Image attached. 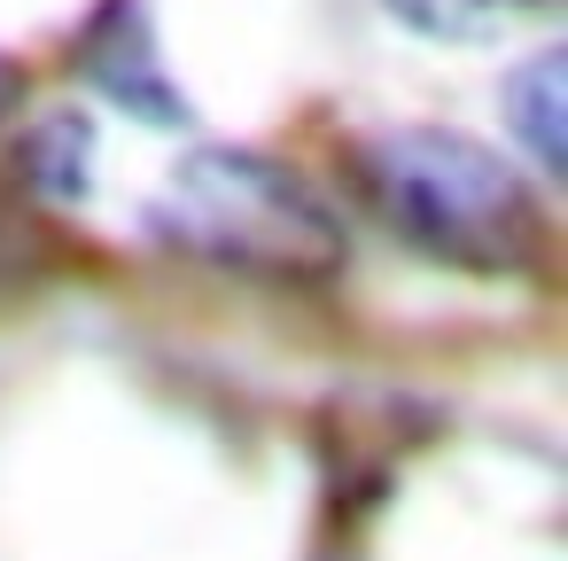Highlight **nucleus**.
<instances>
[{"mask_svg": "<svg viewBox=\"0 0 568 561\" xmlns=\"http://www.w3.org/2000/svg\"><path fill=\"white\" fill-rule=\"evenodd\" d=\"M156 234L203 266L265 281H320L343 266V227L320 188L257 149H195L156 203Z\"/></svg>", "mask_w": 568, "mask_h": 561, "instance_id": "obj_1", "label": "nucleus"}, {"mask_svg": "<svg viewBox=\"0 0 568 561\" xmlns=\"http://www.w3.org/2000/svg\"><path fill=\"white\" fill-rule=\"evenodd\" d=\"M366 180H374V203L382 219L444 258V266H475V273H521L537 250H545V219H537V196L506 172V157H490L483 141H459V133H436V126H413V133H389L366 149Z\"/></svg>", "mask_w": 568, "mask_h": 561, "instance_id": "obj_2", "label": "nucleus"}, {"mask_svg": "<svg viewBox=\"0 0 568 561\" xmlns=\"http://www.w3.org/2000/svg\"><path fill=\"white\" fill-rule=\"evenodd\" d=\"M79 63H87V79H94L118 110H133V118H149V126H180V118H187L172 71H164V56H156V24H149L141 0H102V9L87 17V32H79Z\"/></svg>", "mask_w": 568, "mask_h": 561, "instance_id": "obj_3", "label": "nucleus"}, {"mask_svg": "<svg viewBox=\"0 0 568 561\" xmlns=\"http://www.w3.org/2000/svg\"><path fill=\"white\" fill-rule=\"evenodd\" d=\"M506 126H514V141L529 149V164L545 180L568 172V56L545 48L506 79Z\"/></svg>", "mask_w": 568, "mask_h": 561, "instance_id": "obj_4", "label": "nucleus"}, {"mask_svg": "<svg viewBox=\"0 0 568 561\" xmlns=\"http://www.w3.org/2000/svg\"><path fill=\"white\" fill-rule=\"evenodd\" d=\"M94 180V126L87 118H48L24 141V188L40 196H87Z\"/></svg>", "mask_w": 568, "mask_h": 561, "instance_id": "obj_5", "label": "nucleus"}, {"mask_svg": "<svg viewBox=\"0 0 568 561\" xmlns=\"http://www.w3.org/2000/svg\"><path fill=\"white\" fill-rule=\"evenodd\" d=\"M382 9L420 32H444V40H483V32H506L514 17H529L537 0H382Z\"/></svg>", "mask_w": 568, "mask_h": 561, "instance_id": "obj_6", "label": "nucleus"}, {"mask_svg": "<svg viewBox=\"0 0 568 561\" xmlns=\"http://www.w3.org/2000/svg\"><path fill=\"white\" fill-rule=\"evenodd\" d=\"M48 258H55L48 227H40L17 196H0V297H24V289L48 273Z\"/></svg>", "mask_w": 568, "mask_h": 561, "instance_id": "obj_7", "label": "nucleus"}, {"mask_svg": "<svg viewBox=\"0 0 568 561\" xmlns=\"http://www.w3.org/2000/svg\"><path fill=\"white\" fill-rule=\"evenodd\" d=\"M9 102H17V63L0 56V110H9Z\"/></svg>", "mask_w": 568, "mask_h": 561, "instance_id": "obj_8", "label": "nucleus"}]
</instances>
